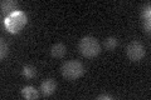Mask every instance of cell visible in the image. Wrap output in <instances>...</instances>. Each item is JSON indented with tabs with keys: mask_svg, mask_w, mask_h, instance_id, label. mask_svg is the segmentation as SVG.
<instances>
[{
	"mask_svg": "<svg viewBox=\"0 0 151 100\" xmlns=\"http://www.w3.org/2000/svg\"><path fill=\"white\" fill-rule=\"evenodd\" d=\"M78 50L86 58H94L101 53V45L93 36H84L78 43Z\"/></svg>",
	"mask_w": 151,
	"mask_h": 100,
	"instance_id": "obj_1",
	"label": "cell"
},
{
	"mask_svg": "<svg viewBox=\"0 0 151 100\" xmlns=\"http://www.w3.org/2000/svg\"><path fill=\"white\" fill-rule=\"evenodd\" d=\"M63 78L67 80H77L84 74V65L78 60H68L60 68Z\"/></svg>",
	"mask_w": 151,
	"mask_h": 100,
	"instance_id": "obj_2",
	"label": "cell"
},
{
	"mask_svg": "<svg viewBox=\"0 0 151 100\" xmlns=\"http://www.w3.org/2000/svg\"><path fill=\"white\" fill-rule=\"evenodd\" d=\"M25 24H27V15L20 11H17L12 14V15H9L8 19L5 20V26L8 28V30L10 33L20 31Z\"/></svg>",
	"mask_w": 151,
	"mask_h": 100,
	"instance_id": "obj_3",
	"label": "cell"
},
{
	"mask_svg": "<svg viewBox=\"0 0 151 100\" xmlns=\"http://www.w3.org/2000/svg\"><path fill=\"white\" fill-rule=\"evenodd\" d=\"M126 54H127V58L131 61H140L145 56L146 50L141 41L132 40L131 43H129V45L126 48Z\"/></svg>",
	"mask_w": 151,
	"mask_h": 100,
	"instance_id": "obj_4",
	"label": "cell"
},
{
	"mask_svg": "<svg viewBox=\"0 0 151 100\" xmlns=\"http://www.w3.org/2000/svg\"><path fill=\"white\" fill-rule=\"evenodd\" d=\"M55 89H57V83L53 79L43 80L42 84H40V91L44 96H50V95H53Z\"/></svg>",
	"mask_w": 151,
	"mask_h": 100,
	"instance_id": "obj_5",
	"label": "cell"
},
{
	"mask_svg": "<svg viewBox=\"0 0 151 100\" xmlns=\"http://www.w3.org/2000/svg\"><path fill=\"white\" fill-rule=\"evenodd\" d=\"M18 9H19V4L14 1V0H4V1H1V11L6 16L17 13Z\"/></svg>",
	"mask_w": 151,
	"mask_h": 100,
	"instance_id": "obj_6",
	"label": "cell"
},
{
	"mask_svg": "<svg viewBox=\"0 0 151 100\" xmlns=\"http://www.w3.org/2000/svg\"><path fill=\"white\" fill-rule=\"evenodd\" d=\"M65 53H67V48H65L63 43H57V44L52 45V48H50V55L55 59L63 58Z\"/></svg>",
	"mask_w": 151,
	"mask_h": 100,
	"instance_id": "obj_7",
	"label": "cell"
},
{
	"mask_svg": "<svg viewBox=\"0 0 151 100\" xmlns=\"http://www.w3.org/2000/svg\"><path fill=\"white\" fill-rule=\"evenodd\" d=\"M22 95L23 98H25L27 100H34L39 98V93L38 90L33 87H25L22 89Z\"/></svg>",
	"mask_w": 151,
	"mask_h": 100,
	"instance_id": "obj_8",
	"label": "cell"
},
{
	"mask_svg": "<svg viewBox=\"0 0 151 100\" xmlns=\"http://www.w3.org/2000/svg\"><path fill=\"white\" fill-rule=\"evenodd\" d=\"M22 75L24 77L25 79L28 80H30L33 78H35V75H37V69H35V66H33V65H24L23 66V69H22Z\"/></svg>",
	"mask_w": 151,
	"mask_h": 100,
	"instance_id": "obj_9",
	"label": "cell"
},
{
	"mask_svg": "<svg viewBox=\"0 0 151 100\" xmlns=\"http://www.w3.org/2000/svg\"><path fill=\"white\" fill-rule=\"evenodd\" d=\"M103 46H105V49L108 51L115 50L116 48L119 46V39L115 36H108L105 39V41H103Z\"/></svg>",
	"mask_w": 151,
	"mask_h": 100,
	"instance_id": "obj_10",
	"label": "cell"
},
{
	"mask_svg": "<svg viewBox=\"0 0 151 100\" xmlns=\"http://www.w3.org/2000/svg\"><path fill=\"white\" fill-rule=\"evenodd\" d=\"M141 18H142V21H144V29H145V31L150 33V4H147V6H146L142 10Z\"/></svg>",
	"mask_w": 151,
	"mask_h": 100,
	"instance_id": "obj_11",
	"label": "cell"
},
{
	"mask_svg": "<svg viewBox=\"0 0 151 100\" xmlns=\"http://www.w3.org/2000/svg\"><path fill=\"white\" fill-rule=\"evenodd\" d=\"M0 40H1L0 41V45H1V54H0V58L4 59L8 54V45H6V43L4 39H0Z\"/></svg>",
	"mask_w": 151,
	"mask_h": 100,
	"instance_id": "obj_12",
	"label": "cell"
},
{
	"mask_svg": "<svg viewBox=\"0 0 151 100\" xmlns=\"http://www.w3.org/2000/svg\"><path fill=\"white\" fill-rule=\"evenodd\" d=\"M103 99H106V100H112L113 98L111 96V95H108V94H101V95H98V96H97V100H103Z\"/></svg>",
	"mask_w": 151,
	"mask_h": 100,
	"instance_id": "obj_13",
	"label": "cell"
}]
</instances>
